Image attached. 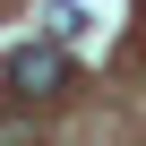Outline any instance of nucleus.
I'll return each instance as SVG.
<instances>
[{
    "instance_id": "f257e3e1",
    "label": "nucleus",
    "mask_w": 146,
    "mask_h": 146,
    "mask_svg": "<svg viewBox=\"0 0 146 146\" xmlns=\"http://www.w3.org/2000/svg\"><path fill=\"white\" fill-rule=\"evenodd\" d=\"M0 86H9V95H17L26 112H52V103H60L69 86H78V60H69V52H60L52 35H35V43H17L9 60H0Z\"/></svg>"
},
{
    "instance_id": "f03ea898",
    "label": "nucleus",
    "mask_w": 146,
    "mask_h": 146,
    "mask_svg": "<svg viewBox=\"0 0 146 146\" xmlns=\"http://www.w3.org/2000/svg\"><path fill=\"white\" fill-rule=\"evenodd\" d=\"M0 146H43V120H35V112H9V103H0Z\"/></svg>"
}]
</instances>
